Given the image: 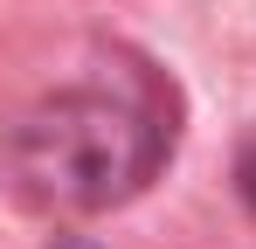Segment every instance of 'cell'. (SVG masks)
<instances>
[{"label":"cell","mask_w":256,"mask_h":249,"mask_svg":"<svg viewBox=\"0 0 256 249\" xmlns=\"http://www.w3.org/2000/svg\"><path fill=\"white\" fill-rule=\"evenodd\" d=\"M173 83L111 42L76 48L21 111L7 152L21 194L48 214H97L132 201L173 152Z\"/></svg>","instance_id":"6da1fadb"},{"label":"cell","mask_w":256,"mask_h":249,"mask_svg":"<svg viewBox=\"0 0 256 249\" xmlns=\"http://www.w3.org/2000/svg\"><path fill=\"white\" fill-rule=\"evenodd\" d=\"M56 249H97V242H76V236H70V242H56Z\"/></svg>","instance_id":"3957f363"},{"label":"cell","mask_w":256,"mask_h":249,"mask_svg":"<svg viewBox=\"0 0 256 249\" xmlns=\"http://www.w3.org/2000/svg\"><path fill=\"white\" fill-rule=\"evenodd\" d=\"M242 187H250V201H256V138L242 146Z\"/></svg>","instance_id":"7a4b0ae2"}]
</instances>
